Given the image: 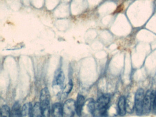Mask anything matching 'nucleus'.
Returning a JSON list of instances; mask_svg holds the SVG:
<instances>
[{
    "mask_svg": "<svg viewBox=\"0 0 156 117\" xmlns=\"http://www.w3.org/2000/svg\"><path fill=\"white\" fill-rule=\"evenodd\" d=\"M145 92L142 88H139L137 90L135 95V109L138 115L143 113V102H144Z\"/></svg>",
    "mask_w": 156,
    "mask_h": 117,
    "instance_id": "f03ea898",
    "label": "nucleus"
},
{
    "mask_svg": "<svg viewBox=\"0 0 156 117\" xmlns=\"http://www.w3.org/2000/svg\"><path fill=\"white\" fill-rule=\"evenodd\" d=\"M33 108L31 102L25 103L21 109L22 117H33Z\"/></svg>",
    "mask_w": 156,
    "mask_h": 117,
    "instance_id": "1a4fd4ad",
    "label": "nucleus"
},
{
    "mask_svg": "<svg viewBox=\"0 0 156 117\" xmlns=\"http://www.w3.org/2000/svg\"><path fill=\"white\" fill-rule=\"evenodd\" d=\"M87 106L88 112L93 115L95 110V101L94 99L90 98L87 101Z\"/></svg>",
    "mask_w": 156,
    "mask_h": 117,
    "instance_id": "2eb2a0df",
    "label": "nucleus"
},
{
    "mask_svg": "<svg viewBox=\"0 0 156 117\" xmlns=\"http://www.w3.org/2000/svg\"><path fill=\"white\" fill-rule=\"evenodd\" d=\"M156 93L150 90H148L145 93L143 106V113L144 114H147L151 110L152 102Z\"/></svg>",
    "mask_w": 156,
    "mask_h": 117,
    "instance_id": "20e7f679",
    "label": "nucleus"
},
{
    "mask_svg": "<svg viewBox=\"0 0 156 117\" xmlns=\"http://www.w3.org/2000/svg\"><path fill=\"white\" fill-rule=\"evenodd\" d=\"M119 114L121 116H124L126 113V98L124 96H121L119 99L118 103Z\"/></svg>",
    "mask_w": 156,
    "mask_h": 117,
    "instance_id": "9d476101",
    "label": "nucleus"
},
{
    "mask_svg": "<svg viewBox=\"0 0 156 117\" xmlns=\"http://www.w3.org/2000/svg\"><path fill=\"white\" fill-rule=\"evenodd\" d=\"M73 80H70L63 90L62 94V99H64L68 96L69 93L71 92V90L73 89Z\"/></svg>",
    "mask_w": 156,
    "mask_h": 117,
    "instance_id": "ddd939ff",
    "label": "nucleus"
},
{
    "mask_svg": "<svg viewBox=\"0 0 156 117\" xmlns=\"http://www.w3.org/2000/svg\"><path fill=\"white\" fill-rule=\"evenodd\" d=\"M10 117H22L20 105L18 101L15 102L12 106L11 111Z\"/></svg>",
    "mask_w": 156,
    "mask_h": 117,
    "instance_id": "9b49d317",
    "label": "nucleus"
},
{
    "mask_svg": "<svg viewBox=\"0 0 156 117\" xmlns=\"http://www.w3.org/2000/svg\"><path fill=\"white\" fill-rule=\"evenodd\" d=\"M33 117H43L40 102H36L33 106Z\"/></svg>",
    "mask_w": 156,
    "mask_h": 117,
    "instance_id": "4468645a",
    "label": "nucleus"
},
{
    "mask_svg": "<svg viewBox=\"0 0 156 117\" xmlns=\"http://www.w3.org/2000/svg\"><path fill=\"white\" fill-rule=\"evenodd\" d=\"M51 115L52 117H63V106L60 102H55L52 106Z\"/></svg>",
    "mask_w": 156,
    "mask_h": 117,
    "instance_id": "0eeeda50",
    "label": "nucleus"
},
{
    "mask_svg": "<svg viewBox=\"0 0 156 117\" xmlns=\"http://www.w3.org/2000/svg\"><path fill=\"white\" fill-rule=\"evenodd\" d=\"M152 107L155 112H156V93L154 99H153V102H152Z\"/></svg>",
    "mask_w": 156,
    "mask_h": 117,
    "instance_id": "f3484780",
    "label": "nucleus"
},
{
    "mask_svg": "<svg viewBox=\"0 0 156 117\" xmlns=\"http://www.w3.org/2000/svg\"><path fill=\"white\" fill-rule=\"evenodd\" d=\"M85 103V97L82 95H78L76 101V113L78 116L81 117L82 112Z\"/></svg>",
    "mask_w": 156,
    "mask_h": 117,
    "instance_id": "6e6552de",
    "label": "nucleus"
},
{
    "mask_svg": "<svg viewBox=\"0 0 156 117\" xmlns=\"http://www.w3.org/2000/svg\"><path fill=\"white\" fill-rule=\"evenodd\" d=\"M63 117H73L76 112V101L71 98L66 101L63 106Z\"/></svg>",
    "mask_w": 156,
    "mask_h": 117,
    "instance_id": "7ed1b4c3",
    "label": "nucleus"
},
{
    "mask_svg": "<svg viewBox=\"0 0 156 117\" xmlns=\"http://www.w3.org/2000/svg\"><path fill=\"white\" fill-rule=\"evenodd\" d=\"M132 96L129 95L126 99V107L127 112L132 113L135 109V99H133Z\"/></svg>",
    "mask_w": 156,
    "mask_h": 117,
    "instance_id": "f8f14e48",
    "label": "nucleus"
},
{
    "mask_svg": "<svg viewBox=\"0 0 156 117\" xmlns=\"http://www.w3.org/2000/svg\"><path fill=\"white\" fill-rule=\"evenodd\" d=\"M51 95L49 89L44 87L41 90L40 104L42 112L43 117H50L51 109L50 105Z\"/></svg>",
    "mask_w": 156,
    "mask_h": 117,
    "instance_id": "f257e3e1",
    "label": "nucleus"
},
{
    "mask_svg": "<svg viewBox=\"0 0 156 117\" xmlns=\"http://www.w3.org/2000/svg\"><path fill=\"white\" fill-rule=\"evenodd\" d=\"M110 101V95L105 94L102 95L95 102V109H100L108 107Z\"/></svg>",
    "mask_w": 156,
    "mask_h": 117,
    "instance_id": "39448f33",
    "label": "nucleus"
},
{
    "mask_svg": "<svg viewBox=\"0 0 156 117\" xmlns=\"http://www.w3.org/2000/svg\"><path fill=\"white\" fill-rule=\"evenodd\" d=\"M1 117H10V109L8 105H4L1 108Z\"/></svg>",
    "mask_w": 156,
    "mask_h": 117,
    "instance_id": "dca6fc26",
    "label": "nucleus"
},
{
    "mask_svg": "<svg viewBox=\"0 0 156 117\" xmlns=\"http://www.w3.org/2000/svg\"><path fill=\"white\" fill-rule=\"evenodd\" d=\"M65 81V75L63 71L61 69L56 70L55 74L53 84V86H58L62 88Z\"/></svg>",
    "mask_w": 156,
    "mask_h": 117,
    "instance_id": "423d86ee",
    "label": "nucleus"
}]
</instances>
